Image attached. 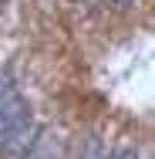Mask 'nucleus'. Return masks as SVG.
Masks as SVG:
<instances>
[{
	"mask_svg": "<svg viewBox=\"0 0 155 159\" xmlns=\"http://www.w3.org/2000/svg\"><path fill=\"white\" fill-rule=\"evenodd\" d=\"M37 132H41V129H37L31 119L24 115L17 125H14L7 135H3V142H0V146H3V152H7L10 159H20L27 149H31V142H34V135H37Z\"/></svg>",
	"mask_w": 155,
	"mask_h": 159,
	"instance_id": "nucleus-1",
	"label": "nucleus"
},
{
	"mask_svg": "<svg viewBox=\"0 0 155 159\" xmlns=\"http://www.w3.org/2000/svg\"><path fill=\"white\" fill-rule=\"evenodd\" d=\"M24 115H27V102H24L20 95H14V92H10V95L0 98V142H3V135L17 125Z\"/></svg>",
	"mask_w": 155,
	"mask_h": 159,
	"instance_id": "nucleus-2",
	"label": "nucleus"
},
{
	"mask_svg": "<svg viewBox=\"0 0 155 159\" xmlns=\"http://www.w3.org/2000/svg\"><path fill=\"white\" fill-rule=\"evenodd\" d=\"M20 159H61V139L54 132H37L31 142V149Z\"/></svg>",
	"mask_w": 155,
	"mask_h": 159,
	"instance_id": "nucleus-3",
	"label": "nucleus"
},
{
	"mask_svg": "<svg viewBox=\"0 0 155 159\" xmlns=\"http://www.w3.org/2000/svg\"><path fill=\"white\" fill-rule=\"evenodd\" d=\"M81 159H108V146H105V139L88 135L84 146H81Z\"/></svg>",
	"mask_w": 155,
	"mask_h": 159,
	"instance_id": "nucleus-4",
	"label": "nucleus"
},
{
	"mask_svg": "<svg viewBox=\"0 0 155 159\" xmlns=\"http://www.w3.org/2000/svg\"><path fill=\"white\" fill-rule=\"evenodd\" d=\"M108 159H138V149L135 146H118L115 152H108Z\"/></svg>",
	"mask_w": 155,
	"mask_h": 159,
	"instance_id": "nucleus-5",
	"label": "nucleus"
},
{
	"mask_svg": "<svg viewBox=\"0 0 155 159\" xmlns=\"http://www.w3.org/2000/svg\"><path fill=\"white\" fill-rule=\"evenodd\" d=\"M10 92H14V85H10V75H7V71H0V98H3V95H10Z\"/></svg>",
	"mask_w": 155,
	"mask_h": 159,
	"instance_id": "nucleus-6",
	"label": "nucleus"
}]
</instances>
